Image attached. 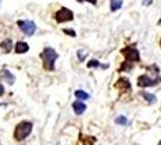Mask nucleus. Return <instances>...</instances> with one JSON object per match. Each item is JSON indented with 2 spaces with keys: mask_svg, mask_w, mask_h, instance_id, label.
Here are the masks:
<instances>
[{
  "mask_svg": "<svg viewBox=\"0 0 161 145\" xmlns=\"http://www.w3.org/2000/svg\"><path fill=\"white\" fill-rule=\"evenodd\" d=\"M74 94H75V97H76L79 100H86V99L90 98L89 93H86V92L82 91V89H76V91L74 92Z\"/></svg>",
  "mask_w": 161,
  "mask_h": 145,
  "instance_id": "nucleus-16",
  "label": "nucleus"
},
{
  "mask_svg": "<svg viewBox=\"0 0 161 145\" xmlns=\"http://www.w3.org/2000/svg\"><path fill=\"white\" fill-rule=\"evenodd\" d=\"M158 145H161V140H160V142H159V144H158Z\"/></svg>",
  "mask_w": 161,
  "mask_h": 145,
  "instance_id": "nucleus-23",
  "label": "nucleus"
},
{
  "mask_svg": "<svg viewBox=\"0 0 161 145\" xmlns=\"http://www.w3.org/2000/svg\"><path fill=\"white\" fill-rule=\"evenodd\" d=\"M142 4H143L144 6H150V5L153 4V0H142Z\"/></svg>",
  "mask_w": 161,
  "mask_h": 145,
  "instance_id": "nucleus-21",
  "label": "nucleus"
},
{
  "mask_svg": "<svg viewBox=\"0 0 161 145\" xmlns=\"http://www.w3.org/2000/svg\"><path fill=\"white\" fill-rule=\"evenodd\" d=\"M40 58L42 61L44 69L47 72H53L55 70V62L58 58V53L56 50L52 47H45L44 51L40 53Z\"/></svg>",
  "mask_w": 161,
  "mask_h": 145,
  "instance_id": "nucleus-2",
  "label": "nucleus"
},
{
  "mask_svg": "<svg viewBox=\"0 0 161 145\" xmlns=\"http://www.w3.org/2000/svg\"><path fill=\"white\" fill-rule=\"evenodd\" d=\"M160 46H161V40H160Z\"/></svg>",
  "mask_w": 161,
  "mask_h": 145,
  "instance_id": "nucleus-25",
  "label": "nucleus"
},
{
  "mask_svg": "<svg viewBox=\"0 0 161 145\" xmlns=\"http://www.w3.org/2000/svg\"><path fill=\"white\" fill-rule=\"evenodd\" d=\"M0 48L5 53H10V51L12 50V40L11 39H5L4 41H1L0 42Z\"/></svg>",
  "mask_w": 161,
  "mask_h": 145,
  "instance_id": "nucleus-12",
  "label": "nucleus"
},
{
  "mask_svg": "<svg viewBox=\"0 0 161 145\" xmlns=\"http://www.w3.org/2000/svg\"><path fill=\"white\" fill-rule=\"evenodd\" d=\"M141 96L143 97L149 104H154L156 102V97L152 93H149V92H141Z\"/></svg>",
  "mask_w": 161,
  "mask_h": 145,
  "instance_id": "nucleus-15",
  "label": "nucleus"
},
{
  "mask_svg": "<svg viewBox=\"0 0 161 145\" xmlns=\"http://www.w3.org/2000/svg\"><path fill=\"white\" fill-rule=\"evenodd\" d=\"M0 4H1V0H0Z\"/></svg>",
  "mask_w": 161,
  "mask_h": 145,
  "instance_id": "nucleus-26",
  "label": "nucleus"
},
{
  "mask_svg": "<svg viewBox=\"0 0 161 145\" xmlns=\"http://www.w3.org/2000/svg\"><path fill=\"white\" fill-rule=\"evenodd\" d=\"M115 123L116 125H120V126H125V125H127V117L124 116V115H119L115 119Z\"/></svg>",
  "mask_w": 161,
  "mask_h": 145,
  "instance_id": "nucleus-17",
  "label": "nucleus"
},
{
  "mask_svg": "<svg viewBox=\"0 0 161 145\" xmlns=\"http://www.w3.org/2000/svg\"><path fill=\"white\" fill-rule=\"evenodd\" d=\"M109 65L108 64H101L97 59H91L87 63V68H102V69H107Z\"/></svg>",
  "mask_w": 161,
  "mask_h": 145,
  "instance_id": "nucleus-14",
  "label": "nucleus"
},
{
  "mask_svg": "<svg viewBox=\"0 0 161 145\" xmlns=\"http://www.w3.org/2000/svg\"><path fill=\"white\" fill-rule=\"evenodd\" d=\"M5 94V87L3 86V83L0 82V97H3Z\"/></svg>",
  "mask_w": 161,
  "mask_h": 145,
  "instance_id": "nucleus-22",
  "label": "nucleus"
},
{
  "mask_svg": "<svg viewBox=\"0 0 161 145\" xmlns=\"http://www.w3.org/2000/svg\"><path fill=\"white\" fill-rule=\"evenodd\" d=\"M1 78L4 79V80L6 81L8 83H10V85H14L15 83V81H16V78H15V75L12 74V72H10V70H8V69H3L1 70Z\"/></svg>",
  "mask_w": 161,
  "mask_h": 145,
  "instance_id": "nucleus-8",
  "label": "nucleus"
},
{
  "mask_svg": "<svg viewBox=\"0 0 161 145\" xmlns=\"http://www.w3.org/2000/svg\"><path fill=\"white\" fill-rule=\"evenodd\" d=\"M76 1H78V3H80V4L85 3V1H87V3L92 4V5H95V6L97 5V0H76Z\"/></svg>",
  "mask_w": 161,
  "mask_h": 145,
  "instance_id": "nucleus-20",
  "label": "nucleus"
},
{
  "mask_svg": "<svg viewBox=\"0 0 161 145\" xmlns=\"http://www.w3.org/2000/svg\"><path fill=\"white\" fill-rule=\"evenodd\" d=\"M122 0H110V11L116 12L122 8Z\"/></svg>",
  "mask_w": 161,
  "mask_h": 145,
  "instance_id": "nucleus-13",
  "label": "nucleus"
},
{
  "mask_svg": "<svg viewBox=\"0 0 161 145\" xmlns=\"http://www.w3.org/2000/svg\"><path fill=\"white\" fill-rule=\"evenodd\" d=\"M33 129V123L31 121H22L15 127L14 131V138L17 142H22L25 138L28 137L32 133Z\"/></svg>",
  "mask_w": 161,
  "mask_h": 145,
  "instance_id": "nucleus-3",
  "label": "nucleus"
},
{
  "mask_svg": "<svg viewBox=\"0 0 161 145\" xmlns=\"http://www.w3.org/2000/svg\"><path fill=\"white\" fill-rule=\"evenodd\" d=\"M63 33H65L67 35H69V36H76V33H75V30L74 29H69V28H64L63 29Z\"/></svg>",
  "mask_w": 161,
  "mask_h": 145,
  "instance_id": "nucleus-19",
  "label": "nucleus"
},
{
  "mask_svg": "<svg viewBox=\"0 0 161 145\" xmlns=\"http://www.w3.org/2000/svg\"><path fill=\"white\" fill-rule=\"evenodd\" d=\"M114 87L120 89L121 92H127V91H131V83H130V80L127 78H120L115 82Z\"/></svg>",
  "mask_w": 161,
  "mask_h": 145,
  "instance_id": "nucleus-7",
  "label": "nucleus"
},
{
  "mask_svg": "<svg viewBox=\"0 0 161 145\" xmlns=\"http://www.w3.org/2000/svg\"><path fill=\"white\" fill-rule=\"evenodd\" d=\"M96 138L95 137H91V136H86V137H84L82 136V133L79 134V142H80L82 145H93L96 143Z\"/></svg>",
  "mask_w": 161,
  "mask_h": 145,
  "instance_id": "nucleus-11",
  "label": "nucleus"
},
{
  "mask_svg": "<svg viewBox=\"0 0 161 145\" xmlns=\"http://www.w3.org/2000/svg\"><path fill=\"white\" fill-rule=\"evenodd\" d=\"M17 25L18 28L22 30L24 35L27 36H32L33 34L36 30V25L33 21H28V19H19L17 21Z\"/></svg>",
  "mask_w": 161,
  "mask_h": 145,
  "instance_id": "nucleus-6",
  "label": "nucleus"
},
{
  "mask_svg": "<svg viewBox=\"0 0 161 145\" xmlns=\"http://www.w3.org/2000/svg\"><path fill=\"white\" fill-rule=\"evenodd\" d=\"M15 51L18 55H23V53L29 51V45L24 41H17L16 45H15Z\"/></svg>",
  "mask_w": 161,
  "mask_h": 145,
  "instance_id": "nucleus-9",
  "label": "nucleus"
},
{
  "mask_svg": "<svg viewBox=\"0 0 161 145\" xmlns=\"http://www.w3.org/2000/svg\"><path fill=\"white\" fill-rule=\"evenodd\" d=\"M76 56H78V58H79V61H80V62H84V61L86 59L87 53H86L85 51H82V50H79V51H78V53H76Z\"/></svg>",
  "mask_w": 161,
  "mask_h": 145,
  "instance_id": "nucleus-18",
  "label": "nucleus"
},
{
  "mask_svg": "<svg viewBox=\"0 0 161 145\" xmlns=\"http://www.w3.org/2000/svg\"><path fill=\"white\" fill-rule=\"evenodd\" d=\"M0 105H5V104H3V103H0Z\"/></svg>",
  "mask_w": 161,
  "mask_h": 145,
  "instance_id": "nucleus-24",
  "label": "nucleus"
},
{
  "mask_svg": "<svg viewBox=\"0 0 161 145\" xmlns=\"http://www.w3.org/2000/svg\"><path fill=\"white\" fill-rule=\"evenodd\" d=\"M57 23H64V22H72L74 19V13H73L72 10L67 8H61L56 12V16H55Z\"/></svg>",
  "mask_w": 161,
  "mask_h": 145,
  "instance_id": "nucleus-5",
  "label": "nucleus"
},
{
  "mask_svg": "<svg viewBox=\"0 0 161 145\" xmlns=\"http://www.w3.org/2000/svg\"><path fill=\"white\" fill-rule=\"evenodd\" d=\"M72 106H73L74 113L76 114V115H82V114L85 113V110H86V104L82 103V102H80V100L74 102V103L72 104Z\"/></svg>",
  "mask_w": 161,
  "mask_h": 145,
  "instance_id": "nucleus-10",
  "label": "nucleus"
},
{
  "mask_svg": "<svg viewBox=\"0 0 161 145\" xmlns=\"http://www.w3.org/2000/svg\"><path fill=\"white\" fill-rule=\"evenodd\" d=\"M161 82L160 76H156V78H150L148 74H143L141 76H138L137 79V85L139 87H153L156 86Z\"/></svg>",
  "mask_w": 161,
  "mask_h": 145,
  "instance_id": "nucleus-4",
  "label": "nucleus"
},
{
  "mask_svg": "<svg viewBox=\"0 0 161 145\" xmlns=\"http://www.w3.org/2000/svg\"><path fill=\"white\" fill-rule=\"evenodd\" d=\"M121 53L125 57V62L122 63L119 72H130L133 67V63L141 61L139 51L135 46H126L125 48L121 50Z\"/></svg>",
  "mask_w": 161,
  "mask_h": 145,
  "instance_id": "nucleus-1",
  "label": "nucleus"
}]
</instances>
